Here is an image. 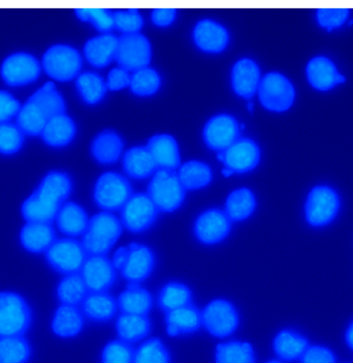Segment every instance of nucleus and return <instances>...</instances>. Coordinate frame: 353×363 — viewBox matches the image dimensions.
<instances>
[{
  "instance_id": "14",
  "label": "nucleus",
  "mask_w": 353,
  "mask_h": 363,
  "mask_svg": "<svg viewBox=\"0 0 353 363\" xmlns=\"http://www.w3.org/2000/svg\"><path fill=\"white\" fill-rule=\"evenodd\" d=\"M217 159L233 173H247L260 163V151L257 144L250 139H238L233 145L218 153Z\"/></svg>"
},
{
  "instance_id": "1",
  "label": "nucleus",
  "mask_w": 353,
  "mask_h": 363,
  "mask_svg": "<svg viewBox=\"0 0 353 363\" xmlns=\"http://www.w3.org/2000/svg\"><path fill=\"white\" fill-rule=\"evenodd\" d=\"M71 178L64 172L52 171L42 178L37 189L22 204L21 213L27 223H50L71 194Z\"/></svg>"
},
{
  "instance_id": "40",
  "label": "nucleus",
  "mask_w": 353,
  "mask_h": 363,
  "mask_svg": "<svg viewBox=\"0 0 353 363\" xmlns=\"http://www.w3.org/2000/svg\"><path fill=\"white\" fill-rule=\"evenodd\" d=\"M192 294L187 286L181 283H168L161 289L158 297L161 308L166 313L190 306Z\"/></svg>"
},
{
  "instance_id": "4",
  "label": "nucleus",
  "mask_w": 353,
  "mask_h": 363,
  "mask_svg": "<svg viewBox=\"0 0 353 363\" xmlns=\"http://www.w3.org/2000/svg\"><path fill=\"white\" fill-rule=\"evenodd\" d=\"M42 67L53 80L67 82L80 74L82 57L74 47L64 44L54 45L42 55Z\"/></svg>"
},
{
  "instance_id": "25",
  "label": "nucleus",
  "mask_w": 353,
  "mask_h": 363,
  "mask_svg": "<svg viewBox=\"0 0 353 363\" xmlns=\"http://www.w3.org/2000/svg\"><path fill=\"white\" fill-rule=\"evenodd\" d=\"M76 132L75 121L64 113L49 119L40 136L51 147H64L73 141Z\"/></svg>"
},
{
  "instance_id": "43",
  "label": "nucleus",
  "mask_w": 353,
  "mask_h": 363,
  "mask_svg": "<svg viewBox=\"0 0 353 363\" xmlns=\"http://www.w3.org/2000/svg\"><path fill=\"white\" fill-rule=\"evenodd\" d=\"M30 347L21 337L0 338V363H26Z\"/></svg>"
},
{
  "instance_id": "23",
  "label": "nucleus",
  "mask_w": 353,
  "mask_h": 363,
  "mask_svg": "<svg viewBox=\"0 0 353 363\" xmlns=\"http://www.w3.org/2000/svg\"><path fill=\"white\" fill-rule=\"evenodd\" d=\"M119 38L112 33H103L90 38L84 47V54L90 65L96 67H107L116 58Z\"/></svg>"
},
{
  "instance_id": "3",
  "label": "nucleus",
  "mask_w": 353,
  "mask_h": 363,
  "mask_svg": "<svg viewBox=\"0 0 353 363\" xmlns=\"http://www.w3.org/2000/svg\"><path fill=\"white\" fill-rule=\"evenodd\" d=\"M148 196L158 211L173 213L183 203L185 189L174 171L159 169L148 186Z\"/></svg>"
},
{
  "instance_id": "29",
  "label": "nucleus",
  "mask_w": 353,
  "mask_h": 363,
  "mask_svg": "<svg viewBox=\"0 0 353 363\" xmlns=\"http://www.w3.org/2000/svg\"><path fill=\"white\" fill-rule=\"evenodd\" d=\"M49 118L44 111L30 99H27L24 105L21 106L17 116L16 125L29 136H40L48 123Z\"/></svg>"
},
{
  "instance_id": "10",
  "label": "nucleus",
  "mask_w": 353,
  "mask_h": 363,
  "mask_svg": "<svg viewBox=\"0 0 353 363\" xmlns=\"http://www.w3.org/2000/svg\"><path fill=\"white\" fill-rule=\"evenodd\" d=\"M202 322L211 335L226 337L235 333L239 325V315L231 302L215 299L202 311Z\"/></svg>"
},
{
  "instance_id": "8",
  "label": "nucleus",
  "mask_w": 353,
  "mask_h": 363,
  "mask_svg": "<svg viewBox=\"0 0 353 363\" xmlns=\"http://www.w3.org/2000/svg\"><path fill=\"white\" fill-rule=\"evenodd\" d=\"M152 49L149 40L141 33L123 35L119 38L116 60L127 71L146 69L151 62Z\"/></svg>"
},
{
  "instance_id": "54",
  "label": "nucleus",
  "mask_w": 353,
  "mask_h": 363,
  "mask_svg": "<svg viewBox=\"0 0 353 363\" xmlns=\"http://www.w3.org/2000/svg\"><path fill=\"white\" fill-rule=\"evenodd\" d=\"M176 17L177 11L175 9H154L151 13L153 23L159 27L170 26Z\"/></svg>"
},
{
  "instance_id": "26",
  "label": "nucleus",
  "mask_w": 353,
  "mask_h": 363,
  "mask_svg": "<svg viewBox=\"0 0 353 363\" xmlns=\"http://www.w3.org/2000/svg\"><path fill=\"white\" fill-rule=\"evenodd\" d=\"M166 333L170 337L191 333L201 327L202 313L195 306H187L166 313Z\"/></svg>"
},
{
  "instance_id": "2",
  "label": "nucleus",
  "mask_w": 353,
  "mask_h": 363,
  "mask_svg": "<svg viewBox=\"0 0 353 363\" xmlns=\"http://www.w3.org/2000/svg\"><path fill=\"white\" fill-rule=\"evenodd\" d=\"M122 232V223L110 213H100L89 220L83 234L82 245L86 254L105 256L113 247Z\"/></svg>"
},
{
  "instance_id": "41",
  "label": "nucleus",
  "mask_w": 353,
  "mask_h": 363,
  "mask_svg": "<svg viewBox=\"0 0 353 363\" xmlns=\"http://www.w3.org/2000/svg\"><path fill=\"white\" fill-rule=\"evenodd\" d=\"M216 363H254L253 346L249 342H229L218 345Z\"/></svg>"
},
{
  "instance_id": "32",
  "label": "nucleus",
  "mask_w": 353,
  "mask_h": 363,
  "mask_svg": "<svg viewBox=\"0 0 353 363\" xmlns=\"http://www.w3.org/2000/svg\"><path fill=\"white\" fill-rule=\"evenodd\" d=\"M118 304L113 297L105 292H94L87 295L83 301V313L94 320L105 322L112 319L117 312Z\"/></svg>"
},
{
  "instance_id": "38",
  "label": "nucleus",
  "mask_w": 353,
  "mask_h": 363,
  "mask_svg": "<svg viewBox=\"0 0 353 363\" xmlns=\"http://www.w3.org/2000/svg\"><path fill=\"white\" fill-rule=\"evenodd\" d=\"M307 348V340L298 333L289 330L281 331L274 340V349L276 353L279 357L287 362H292L302 357Z\"/></svg>"
},
{
  "instance_id": "50",
  "label": "nucleus",
  "mask_w": 353,
  "mask_h": 363,
  "mask_svg": "<svg viewBox=\"0 0 353 363\" xmlns=\"http://www.w3.org/2000/svg\"><path fill=\"white\" fill-rule=\"evenodd\" d=\"M348 13L349 12L346 9H320L317 13V19L321 27L330 31L345 23Z\"/></svg>"
},
{
  "instance_id": "31",
  "label": "nucleus",
  "mask_w": 353,
  "mask_h": 363,
  "mask_svg": "<svg viewBox=\"0 0 353 363\" xmlns=\"http://www.w3.org/2000/svg\"><path fill=\"white\" fill-rule=\"evenodd\" d=\"M83 327V317L74 306L62 304L57 308L52 321V329L62 337H71L78 335Z\"/></svg>"
},
{
  "instance_id": "42",
  "label": "nucleus",
  "mask_w": 353,
  "mask_h": 363,
  "mask_svg": "<svg viewBox=\"0 0 353 363\" xmlns=\"http://www.w3.org/2000/svg\"><path fill=\"white\" fill-rule=\"evenodd\" d=\"M87 290L82 277L76 274H67L58 285L57 296L62 303L75 306L86 298Z\"/></svg>"
},
{
  "instance_id": "51",
  "label": "nucleus",
  "mask_w": 353,
  "mask_h": 363,
  "mask_svg": "<svg viewBox=\"0 0 353 363\" xmlns=\"http://www.w3.org/2000/svg\"><path fill=\"white\" fill-rule=\"evenodd\" d=\"M21 106L12 94L0 90V123H10L16 118Z\"/></svg>"
},
{
  "instance_id": "5",
  "label": "nucleus",
  "mask_w": 353,
  "mask_h": 363,
  "mask_svg": "<svg viewBox=\"0 0 353 363\" xmlns=\"http://www.w3.org/2000/svg\"><path fill=\"white\" fill-rule=\"evenodd\" d=\"M30 320V310L21 295L0 292V338L21 337Z\"/></svg>"
},
{
  "instance_id": "20",
  "label": "nucleus",
  "mask_w": 353,
  "mask_h": 363,
  "mask_svg": "<svg viewBox=\"0 0 353 363\" xmlns=\"http://www.w3.org/2000/svg\"><path fill=\"white\" fill-rule=\"evenodd\" d=\"M231 84L241 98H253L260 84V71L249 58H243L233 65Z\"/></svg>"
},
{
  "instance_id": "57",
  "label": "nucleus",
  "mask_w": 353,
  "mask_h": 363,
  "mask_svg": "<svg viewBox=\"0 0 353 363\" xmlns=\"http://www.w3.org/2000/svg\"><path fill=\"white\" fill-rule=\"evenodd\" d=\"M222 173H224V175L226 176V177H229V176L233 174L231 170H228V169L226 168H224V170H222Z\"/></svg>"
},
{
  "instance_id": "35",
  "label": "nucleus",
  "mask_w": 353,
  "mask_h": 363,
  "mask_svg": "<svg viewBox=\"0 0 353 363\" xmlns=\"http://www.w3.org/2000/svg\"><path fill=\"white\" fill-rule=\"evenodd\" d=\"M255 206V197L250 189H236L227 198L226 213L229 220L240 222L248 218L253 213Z\"/></svg>"
},
{
  "instance_id": "48",
  "label": "nucleus",
  "mask_w": 353,
  "mask_h": 363,
  "mask_svg": "<svg viewBox=\"0 0 353 363\" xmlns=\"http://www.w3.org/2000/svg\"><path fill=\"white\" fill-rule=\"evenodd\" d=\"M134 352L128 342L115 340L105 347L101 363H134Z\"/></svg>"
},
{
  "instance_id": "24",
  "label": "nucleus",
  "mask_w": 353,
  "mask_h": 363,
  "mask_svg": "<svg viewBox=\"0 0 353 363\" xmlns=\"http://www.w3.org/2000/svg\"><path fill=\"white\" fill-rule=\"evenodd\" d=\"M20 240L26 251L40 254L55 242V232L49 223H27L22 228Z\"/></svg>"
},
{
  "instance_id": "45",
  "label": "nucleus",
  "mask_w": 353,
  "mask_h": 363,
  "mask_svg": "<svg viewBox=\"0 0 353 363\" xmlns=\"http://www.w3.org/2000/svg\"><path fill=\"white\" fill-rule=\"evenodd\" d=\"M134 363H170V355L163 342L153 338L134 352Z\"/></svg>"
},
{
  "instance_id": "22",
  "label": "nucleus",
  "mask_w": 353,
  "mask_h": 363,
  "mask_svg": "<svg viewBox=\"0 0 353 363\" xmlns=\"http://www.w3.org/2000/svg\"><path fill=\"white\" fill-rule=\"evenodd\" d=\"M307 76L310 84L318 90H330L339 83L345 82V77L338 73L334 63L327 57L313 58L307 67Z\"/></svg>"
},
{
  "instance_id": "16",
  "label": "nucleus",
  "mask_w": 353,
  "mask_h": 363,
  "mask_svg": "<svg viewBox=\"0 0 353 363\" xmlns=\"http://www.w3.org/2000/svg\"><path fill=\"white\" fill-rule=\"evenodd\" d=\"M231 220L224 211L210 209L197 218L195 225L197 238L204 245H216L224 240L231 232Z\"/></svg>"
},
{
  "instance_id": "34",
  "label": "nucleus",
  "mask_w": 353,
  "mask_h": 363,
  "mask_svg": "<svg viewBox=\"0 0 353 363\" xmlns=\"http://www.w3.org/2000/svg\"><path fill=\"white\" fill-rule=\"evenodd\" d=\"M123 144L120 137L114 132H103L92 143V155L101 164H112L118 161L122 152Z\"/></svg>"
},
{
  "instance_id": "6",
  "label": "nucleus",
  "mask_w": 353,
  "mask_h": 363,
  "mask_svg": "<svg viewBox=\"0 0 353 363\" xmlns=\"http://www.w3.org/2000/svg\"><path fill=\"white\" fill-rule=\"evenodd\" d=\"M42 72V63L33 54L16 52L4 58L0 65V77L8 86H25L35 82Z\"/></svg>"
},
{
  "instance_id": "47",
  "label": "nucleus",
  "mask_w": 353,
  "mask_h": 363,
  "mask_svg": "<svg viewBox=\"0 0 353 363\" xmlns=\"http://www.w3.org/2000/svg\"><path fill=\"white\" fill-rule=\"evenodd\" d=\"M23 143V132L17 125L0 123V155H15L21 150Z\"/></svg>"
},
{
  "instance_id": "7",
  "label": "nucleus",
  "mask_w": 353,
  "mask_h": 363,
  "mask_svg": "<svg viewBox=\"0 0 353 363\" xmlns=\"http://www.w3.org/2000/svg\"><path fill=\"white\" fill-rule=\"evenodd\" d=\"M132 196V186L127 179L114 172L101 175L94 188V201L105 211L122 209Z\"/></svg>"
},
{
  "instance_id": "37",
  "label": "nucleus",
  "mask_w": 353,
  "mask_h": 363,
  "mask_svg": "<svg viewBox=\"0 0 353 363\" xmlns=\"http://www.w3.org/2000/svg\"><path fill=\"white\" fill-rule=\"evenodd\" d=\"M178 177L184 189H199L210 184L212 171L207 164L191 161L180 167Z\"/></svg>"
},
{
  "instance_id": "12",
  "label": "nucleus",
  "mask_w": 353,
  "mask_h": 363,
  "mask_svg": "<svg viewBox=\"0 0 353 363\" xmlns=\"http://www.w3.org/2000/svg\"><path fill=\"white\" fill-rule=\"evenodd\" d=\"M158 209L148 194L132 195L123 206L121 223L130 232L139 233L149 229L156 220Z\"/></svg>"
},
{
  "instance_id": "11",
  "label": "nucleus",
  "mask_w": 353,
  "mask_h": 363,
  "mask_svg": "<svg viewBox=\"0 0 353 363\" xmlns=\"http://www.w3.org/2000/svg\"><path fill=\"white\" fill-rule=\"evenodd\" d=\"M258 94L265 108L271 111L282 112L291 107L294 88L284 76L270 73L260 81Z\"/></svg>"
},
{
  "instance_id": "30",
  "label": "nucleus",
  "mask_w": 353,
  "mask_h": 363,
  "mask_svg": "<svg viewBox=\"0 0 353 363\" xmlns=\"http://www.w3.org/2000/svg\"><path fill=\"white\" fill-rule=\"evenodd\" d=\"M123 166L125 172L137 179L149 177L157 168L147 147H134L128 150L123 159Z\"/></svg>"
},
{
  "instance_id": "52",
  "label": "nucleus",
  "mask_w": 353,
  "mask_h": 363,
  "mask_svg": "<svg viewBox=\"0 0 353 363\" xmlns=\"http://www.w3.org/2000/svg\"><path fill=\"white\" fill-rule=\"evenodd\" d=\"M301 358L302 363H336L334 354L323 347L307 348Z\"/></svg>"
},
{
  "instance_id": "21",
  "label": "nucleus",
  "mask_w": 353,
  "mask_h": 363,
  "mask_svg": "<svg viewBox=\"0 0 353 363\" xmlns=\"http://www.w3.org/2000/svg\"><path fill=\"white\" fill-rule=\"evenodd\" d=\"M146 147L159 168L174 171L180 166L179 147L176 140L170 135H155L149 140Z\"/></svg>"
},
{
  "instance_id": "18",
  "label": "nucleus",
  "mask_w": 353,
  "mask_h": 363,
  "mask_svg": "<svg viewBox=\"0 0 353 363\" xmlns=\"http://www.w3.org/2000/svg\"><path fill=\"white\" fill-rule=\"evenodd\" d=\"M154 264V255L149 247L132 243L128 247L127 263L121 272L130 284H139L151 274Z\"/></svg>"
},
{
  "instance_id": "44",
  "label": "nucleus",
  "mask_w": 353,
  "mask_h": 363,
  "mask_svg": "<svg viewBox=\"0 0 353 363\" xmlns=\"http://www.w3.org/2000/svg\"><path fill=\"white\" fill-rule=\"evenodd\" d=\"M161 85V79L155 69L146 67L134 72L130 80V88L139 96H152Z\"/></svg>"
},
{
  "instance_id": "58",
  "label": "nucleus",
  "mask_w": 353,
  "mask_h": 363,
  "mask_svg": "<svg viewBox=\"0 0 353 363\" xmlns=\"http://www.w3.org/2000/svg\"><path fill=\"white\" fill-rule=\"evenodd\" d=\"M267 363H281L280 362H276V360H273V362H270Z\"/></svg>"
},
{
  "instance_id": "27",
  "label": "nucleus",
  "mask_w": 353,
  "mask_h": 363,
  "mask_svg": "<svg viewBox=\"0 0 353 363\" xmlns=\"http://www.w3.org/2000/svg\"><path fill=\"white\" fill-rule=\"evenodd\" d=\"M58 229L69 236L83 235L88 227L86 211L73 202L64 203L55 218Z\"/></svg>"
},
{
  "instance_id": "39",
  "label": "nucleus",
  "mask_w": 353,
  "mask_h": 363,
  "mask_svg": "<svg viewBox=\"0 0 353 363\" xmlns=\"http://www.w3.org/2000/svg\"><path fill=\"white\" fill-rule=\"evenodd\" d=\"M76 86L85 103L96 105L100 103L107 92V84L100 75L91 72L76 77Z\"/></svg>"
},
{
  "instance_id": "53",
  "label": "nucleus",
  "mask_w": 353,
  "mask_h": 363,
  "mask_svg": "<svg viewBox=\"0 0 353 363\" xmlns=\"http://www.w3.org/2000/svg\"><path fill=\"white\" fill-rule=\"evenodd\" d=\"M130 80H132V76L129 75L127 69H122V67H115L108 75L105 84H107L108 89L117 91V90L125 89L128 85H130Z\"/></svg>"
},
{
  "instance_id": "49",
  "label": "nucleus",
  "mask_w": 353,
  "mask_h": 363,
  "mask_svg": "<svg viewBox=\"0 0 353 363\" xmlns=\"http://www.w3.org/2000/svg\"><path fill=\"white\" fill-rule=\"evenodd\" d=\"M113 16L115 27L125 35L139 33L144 26L143 18L138 10L119 11Z\"/></svg>"
},
{
  "instance_id": "28",
  "label": "nucleus",
  "mask_w": 353,
  "mask_h": 363,
  "mask_svg": "<svg viewBox=\"0 0 353 363\" xmlns=\"http://www.w3.org/2000/svg\"><path fill=\"white\" fill-rule=\"evenodd\" d=\"M123 313L146 315L152 308V296L146 289L139 287L138 284H129L127 290L123 291L117 301Z\"/></svg>"
},
{
  "instance_id": "15",
  "label": "nucleus",
  "mask_w": 353,
  "mask_h": 363,
  "mask_svg": "<svg viewBox=\"0 0 353 363\" xmlns=\"http://www.w3.org/2000/svg\"><path fill=\"white\" fill-rule=\"evenodd\" d=\"M239 137V123L231 115H216L204 125V142L209 147L219 152L233 145Z\"/></svg>"
},
{
  "instance_id": "19",
  "label": "nucleus",
  "mask_w": 353,
  "mask_h": 363,
  "mask_svg": "<svg viewBox=\"0 0 353 363\" xmlns=\"http://www.w3.org/2000/svg\"><path fill=\"white\" fill-rule=\"evenodd\" d=\"M193 40L201 50L208 53H219L226 48L229 35L221 24L206 19L195 26Z\"/></svg>"
},
{
  "instance_id": "55",
  "label": "nucleus",
  "mask_w": 353,
  "mask_h": 363,
  "mask_svg": "<svg viewBox=\"0 0 353 363\" xmlns=\"http://www.w3.org/2000/svg\"><path fill=\"white\" fill-rule=\"evenodd\" d=\"M127 257L128 247H120V249L117 250L114 254L113 260H112L115 269L122 270L125 263H127Z\"/></svg>"
},
{
  "instance_id": "33",
  "label": "nucleus",
  "mask_w": 353,
  "mask_h": 363,
  "mask_svg": "<svg viewBox=\"0 0 353 363\" xmlns=\"http://www.w3.org/2000/svg\"><path fill=\"white\" fill-rule=\"evenodd\" d=\"M116 328L121 340L129 344L145 337L149 333L151 324L146 315L122 313L117 319Z\"/></svg>"
},
{
  "instance_id": "56",
  "label": "nucleus",
  "mask_w": 353,
  "mask_h": 363,
  "mask_svg": "<svg viewBox=\"0 0 353 363\" xmlns=\"http://www.w3.org/2000/svg\"><path fill=\"white\" fill-rule=\"evenodd\" d=\"M346 340H347L348 345L353 350V323L349 326L347 333H346Z\"/></svg>"
},
{
  "instance_id": "13",
  "label": "nucleus",
  "mask_w": 353,
  "mask_h": 363,
  "mask_svg": "<svg viewBox=\"0 0 353 363\" xmlns=\"http://www.w3.org/2000/svg\"><path fill=\"white\" fill-rule=\"evenodd\" d=\"M339 211V198L334 189L316 186L308 196L306 218L310 225H325L332 222Z\"/></svg>"
},
{
  "instance_id": "36",
  "label": "nucleus",
  "mask_w": 353,
  "mask_h": 363,
  "mask_svg": "<svg viewBox=\"0 0 353 363\" xmlns=\"http://www.w3.org/2000/svg\"><path fill=\"white\" fill-rule=\"evenodd\" d=\"M29 99L37 104L49 119L57 115L64 114L65 111L64 98L56 89L53 82L45 83L42 87L38 88L37 91L33 92Z\"/></svg>"
},
{
  "instance_id": "17",
  "label": "nucleus",
  "mask_w": 353,
  "mask_h": 363,
  "mask_svg": "<svg viewBox=\"0 0 353 363\" xmlns=\"http://www.w3.org/2000/svg\"><path fill=\"white\" fill-rule=\"evenodd\" d=\"M81 270V277L92 293L105 292L116 281V269L105 256L89 257Z\"/></svg>"
},
{
  "instance_id": "46",
  "label": "nucleus",
  "mask_w": 353,
  "mask_h": 363,
  "mask_svg": "<svg viewBox=\"0 0 353 363\" xmlns=\"http://www.w3.org/2000/svg\"><path fill=\"white\" fill-rule=\"evenodd\" d=\"M76 17L83 22H90L98 31L108 33L114 28V16L107 9H76Z\"/></svg>"
},
{
  "instance_id": "9",
  "label": "nucleus",
  "mask_w": 353,
  "mask_h": 363,
  "mask_svg": "<svg viewBox=\"0 0 353 363\" xmlns=\"http://www.w3.org/2000/svg\"><path fill=\"white\" fill-rule=\"evenodd\" d=\"M46 258L51 267L64 274H76L86 261V252L82 243L75 239L55 240L46 252Z\"/></svg>"
}]
</instances>
